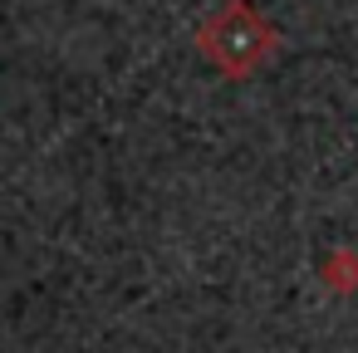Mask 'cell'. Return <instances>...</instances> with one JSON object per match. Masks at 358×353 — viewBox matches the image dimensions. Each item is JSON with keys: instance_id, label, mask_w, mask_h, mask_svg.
<instances>
[{"instance_id": "6da1fadb", "label": "cell", "mask_w": 358, "mask_h": 353, "mask_svg": "<svg viewBox=\"0 0 358 353\" xmlns=\"http://www.w3.org/2000/svg\"><path fill=\"white\" fill-rule=\"evenodd\" d=\"M201 45H206V55L221 64V69H231V74H241V69H255L260 59H265V50L275 45V35L250 15V10H221L206 30H201Z\"/></svg>"}]
</instances>
